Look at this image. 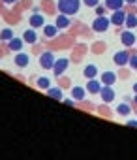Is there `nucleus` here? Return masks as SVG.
Segmentation results:
<instances>
[{"mask_svg":"<svg viewBox=\"0 0 137 160\" xmlns=\"http://www.w3.org/2000/svg\"><path fill=\"white\" fill-rule=\"evenodd\" d=\"M79 6H81L79 0H58V4H56L58 12L64 15H75L79 12Z\"/></svg>","mask_w":137,"mask_h":160,"instance_id":"nucleus-1","label":"nucleus"},{"mask_svg":"<svg viewBox=\"0 0 137 160\" xmlns=\"http://www.w3.org/2000/svg\"><path fill=\"white\" fill-rule=\"evenodd\" d=\"M109 25H111V19H107L103 15H98L94 19V23H92V30L94 32H105L109 28Z\"/></svg>","mask_w":137,"mask_h":160,"instance_id":"nucleus-2","label":"nucleus"},{"mask_svg":"<svg viewBox=\"0 0 137 160\" xmlns=\"http://www.w3.org/2000/svg\"><path fill=\"white\" fill-rule=\"evenodd\" d=\"M54 55L51 53V51H45V53H41L40 55V64H41V68H45V70H53V66H54Z\"/></svg>","mask_w":137,"mask_h":160,"instance_id":"nucleus-3","label":"nucleus"},{"mask_svg":"<svg viewBox=\"0 0 137 160\" xmlns=\"http://www.w3.org/2000/svg\"><path fill=\"white\" fill-rule=\"evenodd\" d=\"M68 64H70V60H68V58H56V60H54V66H53V73H54L56 77H60V75L66 72Z\"/></svg>","mask_w":137,"mask_h":160,"instance_id":"nucleus-4","label":"nucleus"},{"mask_svg":"<svg viewBox=\"0 0 137 160\" xmlns=\"http://www.w3.org/2000/svg\"><path fill=\"white\" fill-rule=\"evenodd\" d=\"M100 96H102V100H103L105 104H109V102L115 100V91L111 89V85H103L102 91H100Z\"/></svg>","mask_w":137,"mask_h":160,"instance_id":"nucleus-5","label":"nucleus"},{"mask_svg":"<svg viewBox=\"0 0 137 160\" xmlns=\"http://www.w3.org/2000/svg\"><path fill=\"white\" fill-rule=\"evenodd\" d=\"M28 25H30L32 28H41V27H45V19H43V15H40V13L36 12V13H32V15H30Z\"/></svg>","mask_w":137,"mask_h":160,"instance_id":"nucleus-6","label":"nucleus"},{"mask_svg":"<svg viewBox=\"0 0 137 160\" xmlns=\"http://www.w3.org/2000/svg\"><path fill=\"white\" fill-rule=\"evenodd\" d=\"M113 60H115L116 66H124V64L130 62V53L128 51H116L115 57H113Z\"/></svg>","mask_w":137,"mask_h":160,"instance_id":"nucleus-7","label":"nucleus"},{"mask_svg":"<svg viewBox=\"0 0 137 160\" xmlns=\"http://www.w3.org/2000/svg\"><path fill=\"white\" fill-rule=\"evenodd\" d=\"M120 40H122V43H124L126 47H131L133 43H137V38L133 36L131 30H124V32L120 34Z\"/></svg>","mask_w":137,"mask_h":160,"instance_id":"nucleus-8","label":"nucleus"},{"mask_svg":"<svg viewBox=\"0 0 137 160\" xmlns=\"http://www.w3.org/2000/svg\"><path fill=\"white\" fill-rule=\"evenodd\" d=\"M102 87H103V83L96 81V77H94V79H88V83H87V91H88L90 94H100Z\"/></svg>","mask_w":137,"mask_h":160,"instance_id":"nucleus-9","label":"nucleus"},{"mask_svg":"<svg viewBox=\"0 0 137 160\" xmlns=\"http://www.w3.org/2000/svg\"><path fill=\"white\" fill-rule=\"evenodd\" d=\"M124 21H126V13H124L122 10H116V12H113L111 25H116V27H120V25H124Z\"/></svg>","mask_w":137,"mask_h":160,"instance_id":"nucleus-10","label":"nucleus"},{"mask_svg":"<svg viewBox=\"0 0 137 160\" xmlns=\"http://www.w3.org/2000/svg\"><path fill=\"white\" fill-rule=\"evenodd\" d=\"M23 40L26 42V43H30V45H34L36 42H38V34H36V30L30 27L28 30H25V34H23Z\"/></svg>","mask_w":137,"mask_h":160,"instance_id":"nucleus-11","label":"nucleus"},{"mask_svg":"<svg viewBox=\"0 0 137 160\" xmlns=\"http://www.w3.org/2000/svg\"><path fill=\"white\" fill-rule=\"evenodd\" d=\"M28 62H30V57L26 55V53H17L15 55V64L19 66V68H25V66H28Z\"/></svg>","mask_w":137,"mask_h":160,"instance_id":"nucleus-12","label":"nucleus"},{"mask_svg":"<svg viewBox=\"0 0 137 160\" xmlns=\"http://www.w3.org/2000/svg\"><path fill=\"white\" fill-rule=\"evenodd\" d=\"M116 81V73L115 72H103L102 73V83L103 85H115Z\"/></svg>","mask_w":137,"mask_h":160,"instance_id":"nucleus-13","label":"nucleus"},{"mask_svg":"<svg viewBox=\"0 0 137 160\" xmlns=\"http://www.w3.org/2000/svg\"><path fill=\"white\" fill-rule=\"evenodd\" d=\"M23 43H25V40L23 38H13V40H10L8 42V47H10V51H21L23 49Z\"/></svg>","mask_w":137,"mask_h":160,"instance_id":"nucleus-14","label":"nucleus"},{"mask_svg":"<svg viewBox=\"0 0 137 160\" xmlns=\"http://www.w3.org/2000/svg\"><path fill=\"white\" fill-rule=\"evenodd\" d=\"M54 25H56L58 28H68V27H70V15L60 13V15L56 17V21H54Z\"/></svg>","mask_w":137,"mask_h":160,"instance_id":"nucleus-15","label":"nucleus"},{"mask_svg":"<svg viewBox=\"0 0 137 160\" xmlns=\"http://www.w3.org/2000/svg\"><path fill=\"white\" fill-rule=\"evenodd\" d=\"M105 6H107L109 10L116 12V10H122V6H124V0H105Z\"/></svg>","mask_w":137,"mask_h":160,"instance_id":"nucleus-16","label":"nucleus"},{"mask_svg":"<svg viewBox=\"0 0 137 160\" xmlns=\"http://www.w3.org/2000/svg\"><path fill=\"white\" fill-rule=\"evenodd\" d=\"M43 34H45L47 38H54V36L58 34V27H56V25H45V27H43Z\"/></svg>","mask_w":137,"mask_h":160,"instance_id":"nucleus-17","label":"nucleus"},{"mask_svg":"<svg viewBox=\"0 0 137 160\" xmlns=\"http://www.w3.org/2000/svg\"><path fill=\"white\" fill-rule=\"evenodd\" d=\"M85 94H87V91H85L83 87H73V89H72V98H73V100H83Z\"/></svg>","mask_w":137,"mask_h":160,"instance_id":"nucleus-18","label":"nucleus"},{"mask_svg":"<svg viewBox=\"0 0 137 160\" xmlns=\"http://www.w3.org/2000/svg\"><path fill=\"white\" fill-rule=\"evenodd\" d=\"M98 75V68L94 66V64H88L87 68H85V77H88V79H94Z\"/></svg>","mask_w":137,"mask_h":160,"instance_id":"nucleus-19","label":"nucleus"},{"mask_svg":"<svg viewBox=\"0 0 137 160\" xmlns=\"http://www.w3.org/2000/svg\"><path fill=\"white\" fill-rule=\"evenodd\" d=\"M124 27H128L130 30H131L133 27H137V17H135L133 13H128V15H126V21H124Z\"/></svg>","mask_w":137,"mask_h":160,"instance_id":"nucleus-20","label":"nucleus"},{"mask_svg":"<svg viewBox=\"0 0 137 160\" xmlns=\"http://www.w3.org/2000/svg\"><path fill=\"white\" fill-rule=\"evenodd\" d=\"M15 36H13V32H12V28H4L2 32H0V40H2V42H10V40H13Z\"/></svg>","mask_w":137,"mask_h":160,"instance_id":"nucleus-21","label":"nucleus"},{"mask_svg":"<svg viewBox=\"0 0 137 160\" xmlns=\"http://www.w3.org/2000/svg\"><path fill=\"white\" fill-rule=\"evenodd\" d=\"M47 94H49V98H53V100H62V98H64L60 89H47Z\"/></svg>","mask_w":137,"mask_h":160,"instance_id":"nucleus-22","label":"nucleus"},{"mask_svg":"<svg viewBox=\"0 0 137 160\" xmlns=\"http://www.w3.org/2000/svg\"><path fill=\"white\" fill-rule=\"evenodd\" d=\"M116 113L122 115V117H126V115L131 113V108H130L128 104H120V106H116Z\"/></svg>","mask_w":137,"mask_h":160,"instance_id":"nucleus-23","label":"nucleus"},{"mask_svg":"<svg viewBox=\"0 0 137 160\" xmlns=\"http://www.w3.org/2000/svg\"><path fill=\"white\" fill-rule=\"evenodd\" d=\"M36 85H38V89H43V91H47L49 89V85H51V81L47 77H40L38 81H36Z\"/></svg>","mask_w":137,"mask_h":160,"instance_id":"nucleus-24","label":"nucleus"},{"mask_svg":"<svg viewBox=\"0 0 137 160\" xmlns=\"http://www.w3.org/2000/svg\"><path fill=\"white\" fill-rule=\"evenodd\" d=\"M130 66H131L133 70H137V55H131V57H130Z\"/></svg>","mask_w":137,"mask_h":160,"instance_id":"nucleus-25","label":"nucleus"},{"mask_svg":"<svg viewBox=\"0 0 137 160\" xmlns=\"http://www.w3.org/2000/svg\"><path fill=\"white\" fill-rule=\"evenodd\" d=\"M83 2H85V6H90V8H96V6H98V2H100V0H83Z\"/></svg>","mask_w":137,"mask_h":160,"instance_id":"nucleus-26","label":"nucleus"},{"mask_svg":"<svg viewBox=\"0 0 137 160\" xmlns=\"http://www.w3.org/2000/svg\"><path fill=\"white\" fill-rule=\"evenodd\" d=\"M62 104H64V106H70V108H73V106H75V102H73V100H64V98H62Z\"/></svg>","mask_w":137,"mask_h":160,"instance_id":"nucleus-27","label":"nucleus"},{"mask_svg":"<svg viewBox=\"0 0 137 160\" xmlns=\"http://www.w3.org/2000/svg\"><path fill=\"white\" fill-rule=\"evenodd\" d=\"M103 12H105L103 6H96V13H98V15H103Z\"/></svg>","mask_w":137,"mask_h":160,"instance_id":"nucleus-28","label":"nucleus"},{"mask_svg":"<svg viewBox=\"0 0 137 160\" xmlns=\"http://www.w3.org/2000/svg\"><path fill=\"white\" fill-rule=\"evenodd\" d=\"M2 2H4L6 6H12V4H15V2H17V0H2Z\"/></svg>","mask_w":137,"mask_h":160,"instance_id":"nucleus-29","label":"nucleus"},{"mask_svg":"<svg viewBox=\"0 0 137 160\" xmlns=\"http://www.w3.org/2000/svg\"><path fill=\"white\" fill-rule=\"evenodd\" d=\"M126 124H128V126H133V128H137V121H128Z\"/></svg>","mask_w":137,"mask_h":160,"instance_id":"nucleus-30","label":"nucleus"},{"mask_svg":"<svg viewBox=\"0 0 137 160\" xmlns=\"http://www.w3.org/2000/svg\"><path fill=\"white\" fill-rule=\"evenodd\" d=\"M124 2H128V4H137V0H124Z\"/></svg>","mask_w":137,"mask_h":160,"instance_id":"nucleus-31","label":"nucleus"},{"mask_svg":"<svg viewBox=\"0 0 137 160\" xmlns=\"http://www.w3.org/2000/svg\"><path fill=\"white\" fill-rule=\"evenodd\" d=\"M133 91H135V92H137V83H135V85H133Z\"/></svg>","mask_w":137,"mask_h":160,"instance_id":"nucleus-32","label":"nucleus"},{"mask_svg":"<svg viewBox=\"0 0 137 160\" xmlns=\"http://www.w3.org/2000/svg\"><path fill=\"white\" fill-rule=\"evenodd\" d=\"M135 102H137V94H135Z\"/></svg>","mask_w":137,"mask_h":160,"instance_id":"nucleus-33","label":"nucleus"}]
</instances>
